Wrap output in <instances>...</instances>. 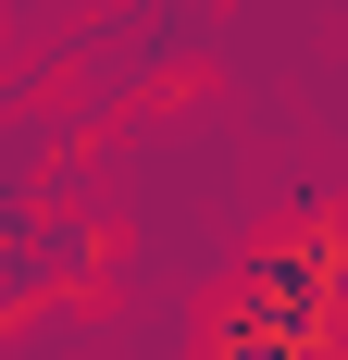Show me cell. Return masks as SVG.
I'll return each mask as SVG.
<instances>
[{"label":"cell","mask_w":348,"mask_h":360,"mask_svg":"<svg viewBox=\"0 0 348 360\" xmlns=\"http://www.w3.org/2000/svg\"><path fill=\"white\" fill-rule=\"evenodd\" d=\"M0 249H13V212H0Z\"/></svg>","instance_id":"cell-4"},{"label":"cell","mask_w":348,"mask_h":360,"mask_svg":"<svg viewBox=\"0 0 348 360\" xmlns=\"http://www.w3.org/2000/svg\"><path fill=\"white\" fill-rule=\"evenodd\" d=\"M336 335H348V298L274 286L261 261L199 298V360H336Z\"/></svg>","instance_id":"cell-1"},{"label":"cell","mask_w":348,"mask_h":360,"mask_svg":"<svg viewBox=\"0 0 348 360\" xmlns=\"http://www.w3.org/2000/svg\"><path fill=\"white\" fill-rule=\"evenodd\" d=\"M261 274H274V286H311V298H348V212L336 199L274 212L261 224Z\"/></svg>","instance_id":"cell-2"},{"label":"cell","mask_w":348,"mask_h":360,"mask_svg":"<svg viewBox=\"0 0 348 360\" xmlns=\"http://www.w3.org/2000/svg\"><path fill=\"white\" fill-rule=\"evenodd\" d=\"M174 100H211V63H162V75L137 87V112H174Z\"/></svg>","instance_id":"cell-3"}]
</instances>
